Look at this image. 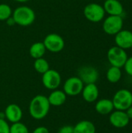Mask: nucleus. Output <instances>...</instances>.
<instances>
[{
    "label": "nucleus",
    "mask_w": 132,
    "mask_h": 133,
    "mask_svg": "<svg viewBox=\"0 0 132 133\" xmlns=\"http://www.w3.org/2000/svg\"><path fill=\"white\" fill-rule=\"evenodd\" d=\"M51 104L48 99L44 95H37L32 98L29 104L30 115L36 120H41L44 118L49 111Z\"/></svg>",
    "instance_id": "1"
},
{
    "label": "nucleus",
    "mask_w": 132,
    "mask_h": 133,
    "mask_svg": "<svg viewBox=\"0 0 132 133\" xmlns=\"http://www.w3.org/2000/svg\"><path fill=\"white\" fill-rule=\"evenodd\" d=\"M12 17L13 18L16 24L21 26H28L34 22L36 15L31 8L23 5L17 7L13 11Z\"/></svg>",
    "instance_id": "2"
},
{
    "label": "nucleus",
    "mask_w": 132,
    "mask_h": 133,
    "mask_svg": "<svg viewBox=\"0 0 132 133\" xmlns=\"http://www.w3.org/2000/svg\"><path fill=\"white\" fill-rule=\"evenodd\" d=\"M112 101L116 110L125 111L132 105V93L127 89L119 90L114 94Z\"/></svg>",
    "instance_id": "3"
},
{
    "label": "nucleus",
    "mask_w": 132,
    "mask_h": 133,
    "mask_svg": "<svg viewBox=\"0 0 132 133\" xmlns=\"http://www.w3.org/2000/svg\"><path fill=\"white\" fill-rule=\"evenodd\" d=\"M107 55V59L110 64L111 65V66H115L118 68L124 67L128 58L125 50L117 45L111 47L108 50Z\"/></svg>",
    "instance_id": "4"
},
{
    "label": "nucleus",
    "mask_w": 132,
    "mask_h": 133,
    "mask_svg": "<svg viewBox=\"0 0 132 133\" xmlns=\"http://www.w3.org/2000/svg\"><path fill=\"white\" fill-rule=\"evenodd\" d=\"M105 10L103 5L98 3H89L83 9V14L86 19L92 23H99L105 16Z\"/></svg>",
    "instance_id": "5"
},
{
    "label": "nucleus",
    "mask_w": 132,
    "mask_h": 133,
    "mask_svg": "<svg viewBox=\"0 0 132 133\" xmlns=\"http://www.w3.org/2000/svg\"><path fill=\"white\" fill-rule=\"evenodd\" d=\"M123 24L121 16H109L103 21V30L109 35H115L122 30Z\"/></svg>",
    "instance_id": "6"
},
{
    "label": "nucleus",
    "mask_w": 132,
    "mask_h": 133,
    "mask_svg": "<svg viewBox=\"0 0 132 133\" xmlns=\"http://www.w3.org/2000/svg\"><path fill=\"white\" fill-rule=\"evenodd\" d=\"M46 50L58 53L61 51L65 48V41L61 36L57 34H47L43 41Z\"/></svg>",
    "instance_id": "7"
},
{
    "label": "nucleus",
    "mask_w": 132,
    "mask_h": 133,
    "mask_svg": "<svg viewBox=\"0 0 132 133\" xmlns=\"http://www.w3.org/2000/svg\"><path fill=\"white\" fill-rule=\"evenodd\" d=\"M61 83V77L60 73L54 69H48L46 72L42 74V83L45 88L51 90L58 89Z\"/></svg>",
    "instance_id": "8"
},
{
    "label": "nucleus",
    "mask_w": 132,
    "mask_h": 133,
    "mask_svg": "<svg viewBox=\"0 0 132 133\" xmlns=\"http://www.w3.org/2000/svg\"><path fill=\"white\" fill-rule=\"evenodd\" d=\"M83 87L84 83L78 76H72L65 80L63 87V91L66 95L74 97L80 94Z\"/></svg>",
    "instance_id": "9"
},
{
    "label": "nucleus",
    "mask_w": 132,
    "mask_h": 133,
    "mask_svg": "<svg viewBox=\"0 0 132 133\" xmlns=\"http://www.w3.org/2000/svg\"><path fill=\"white\" fill-rule=\"evenodd\" d=\"M78 77L84 84L96 83L99 79V72L93 66L85 65L79 69Z\"/></svg>",
    "instance_id": "10"
},
{
    "label": "nucleus",
    "mask_w": 132,
    "mask_h": 133,
    "mask_svg": "<svg viewBox=\"0 0 132 133\" xmlns=\"http://www.w3.org/2000/svg\"><path fill=\"white\" fill-rule=\"evenodd\" d=\"M109 121L114 127L117 129H123L129 124L130 118L124 111L116 110L115 111H112L110 113Z\"/></svg>",
    "instance_id": "11"
},
{
    "label": "nucleus",
    "mask_w": 132,
    "mask_h": 133,
    "mask_svg": "<svg viewBox=\"0 0 132 133\" xmlns=\"http://www.w3.org/2000/svg\"><path fill=\"white\" fill-rule=\"evenodd\" d=\"M114 41L117 46L124 50L131 48L132 46V32L128 30H121L115 34Z\"/></svg>",
    "instance_id": "12"
},
{
    "label": "nucleus",
    "mask_w": 132,
    "mask_h": 133,
    "mask_svg": "<svg viewBox=\"0 0 132 133\" xmlns=\"http://www.w3.org/2000/svg\"><path fill=\"white\" fill-rule=\"evenodd\" d=\"M4 113L5 115V119L11 123L19 122L23 118V111L21 108L16 104H9L5 108Z\"/></svg>",
    "instance_id": "13"
},
{
    "label": "nucleus",
    "mask_w": 132,
    "mask_h": 133,
    "mask_svg": "<svg viewBox=\"0 0 132 133\" xmlns=\"http://www.w3.org/2000/svg\"><path fill=\"white\" fill-rule=\"evenodd\" d=\"M103 7L109 16H121L124 12V6L119 0H106Z\"/></svg>",
    "instance_id": "14"
},
{
    "label": "nucleus",
    "mask_w": 132,
    "mask_h": 133,
    "mask_svg": "<svg viewBox=\"0 0 132 133\" xmlns=\"http://www.w3.org/2000/svg\"><path fill=\"white\" fill-rule=\"evenodd\" d=\"M81 94L84 101L88 103H93L95 102L99 97V89L96 83L86 84Z\"/></svg>",
    "instance_id": "15"
},
{
    "label": "nucleus",
    "mask_w": 132,
    "mask_h": 133,
    "mask_svg": "<svg viewBox=\"0 0 132 133\" xmlns=\"http://www.w3.org/2000/svg\"><path fill=\"white\" fill-rule=\"evenodd\" d=\"M66 96L67 95L63 90L56 89L50 94V95L47 97V99L51 106L58 107L63 105L65 103L67 97Z\"/></svg>",
    "instance_id": "16"
},
{
    "label": "nucleus",
    "mask_w": 132,
    "mask_h": 133,
    "mask_svg": "<svg viewBox=\"0 0 132 133\" xmlns=\"http://www.w3.org/2000/svg\"><path fill=\"white\" fill-rule=\"evenodd\" d=\"M95 109L97 113L106 115L110 114L114 109L112 100L109 99H101L98 101L95 105Z\"/></svg>",
    "instance_id": "17"
},
{
    "label": "nucleus",
    "mask_w": 132,
    "mask_h": 133,
    "mask_svg": "<svg viewBox=\"0 0 132 133\" xmlns=\"http://www.w3.org/2000/svg\"><path fill=\"white\" fill-rule=\"evenodd\" d=\"M74 133H96V127L90 121H80L74 126Z\"/></svg>",
    "instance_id": "18"
},
{
    "label": "nucleus",
    "mask_w": 132,
    "mask_h": 133,
    "mask_svg": "<svg viewBox=\"0 0 132 133\" xmlns=\"http://www.w3.org/2000/svg\"><path fill=\"white\" fill-rule=\"evenodd\" d=\"M46 51L47 50L43 42H35L30 46L29 53L33 58L37 59L42 58L44 55Z\"/></svg>",
    "instance_id": "19"
},
{
    "label": "nucleus",
    "mask_w": 132,
    "mask_h": 133,
    "mask_svg": "<svg viewBox=\"0 0 132 133\" xmlns=\"http://www.w3.org/2000/svg\"><path fill=\"white\" fill-rule=\"evenodd\" d=\"M107 79L111 83H116L119 82L122 76V72L121 68L111 66L108 69L107 72Z\"/></svg>",
    "instance_id": "20"
},
{
    "label": "nucleus",
    "mask_w": 132,
    "mask_h": 133,
    "mask_svg": "<svg viewBox=\"0 0 132 133\" xmlns=\"http://www.w3.org/2000/svg\"><path fill=\"white\" fill-rule=\"evenodd\" d=\"M33 67H34V69L38 73H40V74H44L48 69H50L48 62L46 59H44L43 57L35 59L34 63H33Z\"/></svg>",
    "instance_id": "21"
},
{
    "label": "nucleus",
    "mask_w": 132,
    "mask_h": 133,
    "mask_svg": "<svg viewBox=\"0 0 132 133\" xmlns=\"http://www.w3.org/2000/svg\"><path fill=\"white\" fill-rule=\"evenodd\" d=\"M12 11L11 7L5 3L0 4V21H5L12 16Z\"/></svg>",
    "instance_id": "22"
},
{
    "label": "nucleus",
    "mask_w": 132,
    "mask_h": 133,
    "mask_svg": "<svg viewBox=\"0 0 132 133\" xmlns=\"http://www.w3.org/2000/svg\"><path fill=\"white\" fill-rule=\"evenodd\" d=\"M10 133H30V132L26 125L19 122L12 123L10 126Z\"/></svg>",
    "instance_id": "23"
},
{
    "label": "nucleus",
    "mask_w": 132,
    "mask_h": 133,
    "mask_svg": "<svg viewBox=\"0 0 132 133\" xmlns=\"http://www.w3.org/2000/svg\"><path fill=\"white\" fill-rule=\"evenodd\" d=\"M0 133H10V126L5 119H0Z\"/></svg>",
    "instance_id": "24"
},
{
    "label": "nucleus",
    "mask_w": 132,
    "mask_h": 133,
    "mask_svg": "<svg viewBox=\"0 0 132 133\" xmlns=\"http://www.w3.org/2000/svg\"><path fill=\"white\" fill-rule=\"evenodd\" d=\"M124 70L129 76H132V56L130 58H128L124 65Z\"/></svg>",
    "instance_id": "25"
},
{
    "label": "nucleus",
    "mask_w": 132,
    "mask_h": 133,
    "mask_svg": "<svg viewBox=\"0 0 132 133\" xmlns=\"http://www.w3.org/2000/svg\"><path fill=\"white\" fill-rule=\"evenodd\" d=\"M58 133H74V126L64 125L58 130Z\"/></svg>",
    "instance_id": "26"
},
{
    "label": "nucleus",
    "mask_w": 132,
    "mask_h": 133,
    "mask_svg": "<svg viewBox=\"0 0 132 133\" xmlns=\"http://www.w3.org/2000/svg\"><path fill=\"white\" fill-rule=\"evenodd\" d=\"M32 133H49V130L44 126H39L37 127Z\"/></svg>",
    "instance_id": "27"
},
{
    "label": "nucleus",
    "mask_w": 132,
    "mask_h": 133,
    "mask_svg": "<svg viewBox=\"0 0 132 133\" xmlns=\"http://www.w3.org/2000/svg\"><path fill=\"white\" fill-rule=\"evenodd\" d=\"M6 21V23H7V24L9 25V26H13L14 24H16V23H15V21H14V19H13V18L11 16V17H9L8 19H6L5 20Z\"/></svg>",
    "instance_id": "28"
},
{
    "label": "nucleus",
    "mask_w": 132,
    "mask_h": 133,
    "mask_svg": "<svg viewBox=\"0 0 132 133\" xmlns=\"http://www.w3.org/2000/svg\"><path fill=\"white\" fill-rule=\"evenodd\" d=\"M125 112H126V114L128 115V118H129L130 119H132V105L125 111Z\"/></svg>",
    "instance_id": "29"
},
{
    "label": "nucleus",
    "mask_w": 132,
    "mask_h": 133,
    "mask_svg": "<svg viewBox=\"0 0 132 133\" xmlns=\"http://www.w3.org/2000/svg\"><path fill=\"white\" fill-rule=\"evenodd\" d=\"M0 119H5V115L4 112H0Z\"/></svg>",
    "instance_id": "30"
},
{
    "label": "nucleus",
    "mask_w": 132,
    "mask_h": 133,
    "mask_svg": "<svg viewBox=\"0 0 132 133\" xmlns=\"http://www.w3.org/2000/svg\"><path fill=\"white\" fill-rule=\"evenodd\" d=\"M14 1H16V2H28L29 0H14Z\"/></svg>",
    "instance_id": "31"
},
{
    "label": "nucleus",
    "mask_w": 132,
    "mask_h": 133,
    "mask_svg": "<svg viewBox=\"0 0 132 133\" xmlns=\"http://www.w3.org/2000/svg\"><path fill=\"white\" fill-rule=\"evenodd\" d=\"M131 51H132V46H131Z\"/></svg>",
    "instance_id": "32"
}]
</instances>
